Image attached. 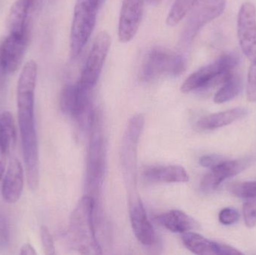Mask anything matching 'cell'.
Listing matches in <instances>:
<instances>
[{
  "mask_svg": "<svg viewBox=\"0 0 256 255\" xmlns=\"http://www.w3.org/2000/svg\"><path fill=\"white\" fill-rule=\"evenodd\" d=\"M38 67L34 61L24 66L18 83V117L27 181L32 190L38 187L39 153L34 124V89Z\"/></svg>",
  "mask_w": 256,
  "mask_h": 255,
  "instance_id": "cell-1",
  "label": "cell"
},
{
  "mask_svg": "<svg viewBox=\"0 0 256 255\" xmlns=\"http://www.w3.org/2000/svg\"><path fill=\"white\" fill-rule=\"evenodd\" d=\"M94 200L86 196L80 201L70 216L68 234L72 245L81 254H102L93 225Z\"/></svg>",
  "mask_w": 256,
  "mask_h": 255,
  "instance_id": "cell-2",
  "label": "cell"
},
{
  "mask_svg": "<svg viewBox=\"0 0 256 255\" xmlns=\"http://www.w3.org/2000/svg\"><path fill=\"white\" fill-rule=\"evenodd\" d=\"M238 61V55L236 52L222 54L213 62L200 67L188 76L180 90L183 93H190L222 84L234 72Z\"/></svg>",
  "mask_w": 256,
  "mask_h": 255,
  "instance_id": "cell-3",
  "label": "cell"
},
{
  "mask_svg": "<svg viewBox=\"0 0 256 255\" xmlns=\"http://www.w3.org/2000/svg\"><path fill=\"white\" fill-rule=\"evenodd\" d=\"M97 0H76L70 29L72 56H78L92 32L99 8Z\"/></svg>",
  "mask_w": 256,
  "mask_h": 255,
  "instance_id": "cell-4",
  "label": "cell"
},
{
  "mask_svg": "<svg viewBox=\"0 0 256 255\" xmlns=\"http://www.w3.org/2000/svg\"><path fill=\"white\" fill-rule=\"evenodd\" d=\"M186 68V60L182 55L154 48L148 52L141 67V76L146 82L161 76H178Z\"/></svg>",
  "mask_w": 256,
  "mask_h": 255,
  "instance_id": "cell-5",
  "label": "cell"
},
{
  "mask_svg": "<svg viewBox=\"0 0 256 255\" xmlns=\"http://www.w3.org/2000/svg\"><path fill=\"white\" fill-rule=\"evenodd\" d=\"M226 4V0H196L190 11L182 34V42L188 45L206 24L220 16Z\"/></svg>",
  "mask_w": 256,
  "mask_h": 255,
  "instance_id": "cell-6",
  "label": "cell"
},
{
  "mask_svg": "<svg viewBox=\"0 0 256 255\" xmlns=\"http://www.w3.org/2000/svg\"><path fill=\"white\" fill-rule=\"evenodd\" d=\"M111 38L106 31L98 34L88 54L79 83L87 89L92 90L98 80L109 52Z\"/></svg>",
  "mask_w": 256,
  "mask_h": 255,
  "instance_id": "cell-7",
  "label": "cell"
},
{
  "mask_svg": "<svg viewBox=\"0 0 256 255\" xmlns=\"http://www.w3.org/2000/svg\"><path fill=\"white\" fill-rule=\"evenodd\" d=\"M238 37L244 54L256 62V8L250 1L240 6L238 16Z\"/></svg>",
  "mask_w": 256,
  "mask_h": 255,
  "instance_id": "cell-8",
  "label": "cell"
},
{
  "mask_svg": "<svg viewBox=\"0 0 256 255\" xmlns=\"http://www.w3.org/2000/svg\"><path fill=\"white\" fill-rule=\"evenodd\" d=\"M30 40V34H10L0 41V62L7 73L16 71L22 64Z\"/></svg>",
  "mask_w": 256,
  "mask_h": 255,
  "instance_id": "cell-9",
  "label": "cell"
},
{
  "mask_svg": "<svg viewBox=\"0 0 256 255\" xmlns=\"http://www.w3.org/2000/svg\"><path fill=\"white\" fill-rule=\"evenodd\" d=\"M143 12V0H124L118 21V36L120 41H130L136 34Z\"/></svg>",
  "mask_w": 256,
  "mask_h": 255,
  "instance_id": "cell-10",
  "label": "cell"
},
{
  "mask_svg": "<svg viewBox=\"0 0 256 255\" xmlns=\"http://www.w3.org/2000/svg\"><path fill=\"white\" fill-rule=\"evenodd\" d=\"M250 164L249 160H225L213 169L202 180L201 189L206 193L214 191L227 178L236 176Z\"/></svg>",
  "mask_w": 256,
  "mask_h": 255,
  "instance_id": "cell-11",
  "label": "cell"
},
{
  "mask_svg": "<svg viewBox=\"0 0 256 255\" xmlns=\"http://www.w3.org/2000/svg\"><path fill=\"white\" fill-rule=\"evenodd\" d=\"M182 241L188 250L200 255H243L242 252L226 244L214 242L198 234L186 232L183 234Z\"/></svg>",
  "mask_w": 256,
  "mask_h": 255,
  "instance_id": "cell-12",
  "label": "cell"
},
{
  "mask_svg": "<svg viewBox=\"0 0 256 255\" xmlns=\"http://www.w3.org/2000/svg\"><path fill=\"white\" fill-rule=\"evenodd\" d=\"M91 91L92 90L84 88L79 82L64 87L60 99L62 112L75 117L85 113L90 105Z\"/></svg>",
  "mask_w": 256,
  "mask_h": 255,
  "instance_id": "cell-13",
  "label": "cell"
},
{
  "mask_svg": "<svg viewBox=\"0 0 256 255\" xmlns=\"http://www.w3.org/2000/svg\"><path fill=\"white\" fill-rule=\"evenodd\" d=\"M24 190V171L20 162L12 158L2 186V196L7 203H16L20 199Z\"/></svg>",
  "mask_w": 256,
  "mask_h": 255,
  "instance_id": "cell-14",
  "label": "cell"
},
{
  "mask_svg": "<svg viewBox=\"0 0 256 255\" xmlns=\"http://www.w3.org/2000/svg\"><path fill=\"white\" fill-rule=\"evenodd\" d=\"M130 217L132 231L138 242L144 246L152 245L155 240L154 230L141 201L138 200L130 207Z\"/></svg>",
  "mask_w": 256,
  "mask_h": 255,
  "instance_id": "cell-15",
  "label": "cell"
},
{
  "mask_svg": "<svg viewBox=\"0 0 256 255\" xmlns=\"http://www.w3.org/2000/svg\"><path fill=\"white\" fill-rule=\"evenodd\" d=\"M248 113V109L245 108L237 107L224 112L212 114L198 120L197 127L202 130H215L242 119L246 116Z\"/></svg>",
  "mask_w": 256,
  "mask_h": 255,
  "instance_id": "cell-16",
  "label": "cell"
},
{
  "mask_svg": "<svg viewBox=\"0 0 256 255\" xmlns=\"http://www.w3.org/2000/svg\"><path fill=\"white\" fill-rule=\"evenodd\" d=\"M158 222L173 233H186L196 229L198 223L194 219L180 211H168L158 217Z\"/></svg>",
  "mask_w": 256,
  "mask_h": 255,
  "instance_id": "cell-17",
  "label": "cell"
},
{
  "mask_svg": "<svg viewBox=\"0 0 256 255\" xmlns=\"http://www.w3.org/2000/svg\"><path fill=\"white\" fill-rule=\"evenodd\" d=\"M144 177L153 182L184 183L189 181L188 172L180 166L153 168L144 172Z\"/></svg>",
  "mask_w": 256,
  "mask_h": 255,
  "instance_id": "cell-18",
  "label": "cell"
},
{
  "mask_svg": "<svg viewBox=\"0 0 256 255\" xmlns=\"http://www.w3.org/2000/svg\"><path fill=\"white\" fill-rule=\"evenodd\" d=\"M16 142V124L10 112L0 114V146L9 154L15 148Z\"/></svg>",
  "mask_w": 256,
  "mask_h": 255,
  "instance_id": "cell-19",
  "label": "cell"
},
{
  "mask_svg": "<svg viewBox=\"0 0 256 255\" xmlns=\"http://www.w3.org/2000/svg\"><path fill=\"white\" fill-rule=\"evenodd\" d=\"M242 77L237 73L233 72L228 79L222 83V86L220 88L214 96V102L218 104L226 103L234 99L238 95L242 89Z\"/></svg>",
  "mask_w": 256,
  "mask_h": 255,
  "instance_id": "cell-20",
  "label": "cell"
},
{
  "mask_svg": "<svg viewBox=\"0 0 256 255\" xmlns=\"http://www.w3.org/2000/svg\"><path fill=\"white\" fill-rule=\"evenodd\" d=\"M196 0H176L168 16L166 18V23L168 25H177L192 7Z\"/></svg>",
  "mask_w": 256,
  "mask_h": 255,
  "instance_id": "cell-21",
  "label": "cell"
},
{
  "mask_svg": "<svg viewBox=\"0 0 256 255\" xmlns=\"http://www.w3.org/2000/svg\"><path fill=\"white\" fill-rule=\"evenodd\" d=\"M230 191L236 197L246 199L256 198V181L236 183L230 186Z\"/></svg>",
  "mask_w": 256,
  "mask_h": 255,
  "instance_id": "cell-22",
  "label": "cell"
},
{
  "mask_svg": "<svg viewBox=\"0 0 256 255\" xmlns=\"http://www.w3.org/2000/svg\"><path fill=\"white\" fill-rule=\"evenodd\" d=\"M244 219L246 227L252 228L256 226V198L246 199L243 207Z\"/></svg>",
  "mask_w": 256,
  "mask_h": 255,
  "instance_id": "cell-23",
  "label": "cell"
},
{
  "mask_svg": "<svg viewBox=\"0 0 256 255\" xmlns=\"http://www.w3.org/2000/svg\"><path fill=\"white\" fill-rule=\"evenodd\" d=\"M10 240L9 222L4 213L0 209V249L7 248Z\"/></svg>",
  "mask_w": 256,
  "mask_h": 255,
  "instance_id": "cell-24",
  "label": "cell"
},
{
  "mask_svg": "<svg viewBox=\"0 0 256 255\" xmlns=\"http://www.w3.org/2000/svg\"><path fill=\"white\" fill-rule=\"evenodd\" d=\"M246 96L249 101H256V62L252 63L248 72Z\"/></svg>",
  "mask_w": 256,
  "mask_h": 255,
  "instance_id": "cell-25",
  "label": "cell"
},
{
  "mask_svg": "<svg viewBox=\"0 0 256 255\" xmlns=\"http://www.w3.org/2000/svg\"><path fill=\"white\" fill-rule=\"evenodd\" d=\"M40 239H42V245H43L45 255H54L56 254L52 235H51L49 229L46 226H44L40 228Z\"/></svg>",
  "mask_w": 256,
  "mask_h": 255,
  "instance_id": "cell-26",
  "label": "cell"
},
{
  "mask_svg": "<svg viewBox=\"0 0 256 255\" xmlns=\"http://www.w3.org/2000/svg\"><path fill=\"white\" fill-rule=\"evenodd\" d=\"M238 212L233 208H224L219 214L220 222L225 226H231V225L234 224L238 221Z\"/></svg>",
  "mask_w": 256,
  "mask_h": 255,
  "instance_id": "cell-27",
  "label": "cell"
},
{
  "mask_svg": "<svg viewBox=\"0 0 256 255\" xmlns=\"http://www.w3.org/2000/svg\"><path fill=\"white\" fill-rule=\"evenodd\" d=\"M226 159L218 154H212V155L203 156L200 158V163L202 166L208 169H213L215 166L222 163Z\"/></svg>",
  "mask_w": 256,
  "mask_h": 255,
  "instance_id": "cell-28",
  "label": "cell"
},
{
  "mask_svg": "<svg viewBox=\"0 0 256 255\" xmlns=\"http://www.w3.org/2000/svg\"><path fill=\"white\" fill-rule=\"evenodd\" d=\"M6 155L7 154L6 151L0 146V180L4 175V170H6Z\"/></svg>",
  "mask_w": 256,
  "mask_h": 255,
  "instance_id": "cell-29",
  "label": "cell"
},
{
  "mask_svg": "<svg viewBox=\"0 0 256 255\" xmlns=\"http://www.w3.org/2000/svg\"><path fill=\"white\" fill-rule=\"evenodd\" d=\"M20 254L21 255H36V250L34 247L30 244H24L20 249Z\"/></svg>",
  "mask_w": 256,
  "mask_h": 255,
  "instance_id": "cell-30",
  "label": "cell"
},
{
  "mask_svg": "<svg viewBox=\"0 0 256 255\" xmlns=\"http://www.w3.org/2000/svg\"><path fill=\"white\" fill-rule=\"evenodd\" d=\"M6 74H7V73H6V70L3 68L2 65L1 64V62H0V89L4 85Z\"/></svg>",
  "mask_w": 256,
  "mask_h": 255,
  "instance_id": "cell-31",
  "label": "cell"
},
{
  "mask_svg": "<svg viewBox=\"0 0 256 255\" xmlns=\"http://www.w3.org/2000/svg\"><path fill=\"white\" fill-rule=\"evenodd\" d=\"M150 4H158L162 0H147Z\"/></svg>",
  "mask_w": 256,
  "mask_h": 255,
  "instance_id": "cell-32",
  "label": "cell"
},
{
  "mask_svg": "<svg viewBox=\"0 0 256 255\" xmlns=\"http://www.w3.org/2000/svg\"><path fill=\"white\" fill-rule=\"evenodd\" d=\"M27 1H28V2L30 3L33 7H34V5H36L37 0H27Z\"/></svg>",
  "mask_w": 256,
  "mask_h": 255,
  "instance_id": "cell-33",
  "label": "cell"
},
{
  "mask_svg": "<svg viewBox=\"0 0 256 255\" xmlns=\"http://www.w3.org/2000/svg\"><path fill=\"white\" fill-rule=\"evenodd\" d=\"M105 0H97L98 4L99 7L103 4V3L104 2Z\"/></svg>",
  "mask_w": 256,
  "mask_h": 255,
  "instance_id": "cell-34",
  "label": "cell"
}]
</instances>
